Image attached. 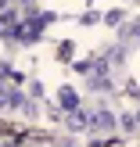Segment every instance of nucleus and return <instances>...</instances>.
I'll return each mask as SVG.
<instances>
[{
	"label": "nucleus",
	"instance_id": "nucleus-3",
	"mask_svg": "<svg viewBox=\"0 0 140 147\" xmlns=\"http://www.w3.org/2000/svg\"><path fill=\"white\" fill-rule=\"evenodd\" d=\"M57 104H61L65 111H76V104H79V100H76V93L65 86V90H57Z\"/></svg>",
	"mask_w": 140,
	"mask_h": 147
},
{
	"label": "nucleus",
	"instance_id": "nucleus-4",
	"mask_svg": "<svg viewBox=\"0 0 140 147\" xmlns=\"http://www.w3.org/2000/svg\"><path fill=\"white\" fill-rule=\"evenodd\" d=\"M112 126H115V115L112 111H97V119H93L90 129H112Z\"/></svg>",
	"mask_w": 140,
	"mask_h": 147
},
{
	"label": "nucleus",
	"instance_id": "nucleus-2",
	"mask_svg": "<svg viewBox=\"0 0 140 147\" xmlns=\"http://www.w3.org/2000/svg\"><path fill=\"white\" fill-rule=\"evenodd\" d=\"M14 22H18V14L7 11L4 18H0V36H7V40H14Z\"/></svg>",
	"mask_w": 140,
	"mask_h": 147
},
{
	"label": "nucleus",
	"instance_id": "nucleus-1",
	"mask_svg": "<svg viewBox=\"0 0 140 147\" xmlns=\"http://www.w3.org/2000/svg\"><path fill=\"white\" fill-rule=\"evenodd\" d=\"M18 104H25L22 100V90L11 86V83H0V108H18Z\"/></svg>",
	"mask_w": 140,
	"mask_h": 147
},
{
	"label": "nucleus",
	"instance_id": "nucleus-5",
	"mask_svg": "<svg viewBox=\"0 0 140 147\" xmlns=\"http://www.w3.org/2000/svg\"><path fill=\"white\" fill-rule=\"evenodd\" d=\"M65 147H72V144H65Z\"/></svg>",
	"mask_w": 140,
	"mask_h": 147
}]
</instances>
